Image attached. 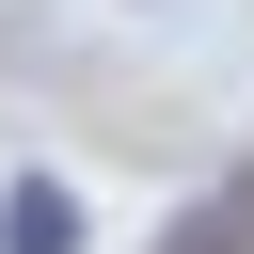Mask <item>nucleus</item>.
<instances>
[{
  "label": "nucleus",
  "mask_w": 254,
  "mask_h": 254,
  "mask_svg": "<svg viewBox=\"0 0 254 254\" xmlns=\"http://www.w3.org/2000/svg\"><path fill=\"white\" fill-rule=\"evenodd\" d=\"M0 254H79V190L64 175H16L0 190Z\"/></svg>",
  "instance_id": "f257e3e1"
},
{
  "label": "nucleus",
  "mask_w": 254,
  "mask_h": 254,
  "mask_svg": "<svg viewBox=\"0 0 254 254\" xmlns=\"http://www.w3.org/2000/svg\"><path fill=\"white\" fill-rule=\"evenodd\" d=\"M159 254H254V175H222V190H190V206L159 222Z\"/></svg>",
  "instance_id": "f03ea898"
}]
</instances>
